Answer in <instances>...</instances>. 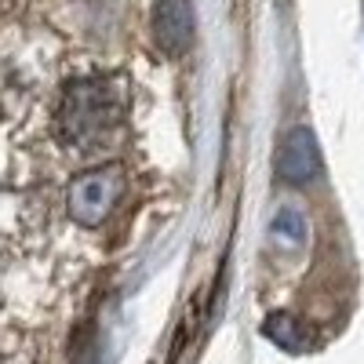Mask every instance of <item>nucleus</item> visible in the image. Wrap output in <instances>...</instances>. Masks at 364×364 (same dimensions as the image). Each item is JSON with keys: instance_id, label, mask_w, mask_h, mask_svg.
I'll return each instance as SVG.
<instances>
[{"instance_id": "f257e3e1", "label": "nucleus", "mask_w": 364, "mask_h": 364, "mask_svg": "<svg viewBox=\"0 0 364 364\" xmlns=\"http://www.w3.org/2000/svg\"><path fill=\"white\" fill-rule=\"evenodd\" d=\"M120 124V99L106 80H77L58 109V132L70 146L91 149Z\"/></svg>"}, {"instance_id": "423d86ee", "label": "nucleus", "mask_w": 364, "mask_h": 364, "mask_svg": "<svg viewBox=\"0 0 364 364\" xmlns=\"http://www.w3.org/2000/svg\"><path fill=\"white\" fill-rule=\"evenodd\" d=\"M269 233L284 248H302L306 245V233H310L306 230V215H302L299 208H281L277 215H273V223H269Z\"/></svg>"}, {"instance_id": "0eeeda50", "label": "nucleus", "mask_w": 364, "mask_h": 364, "mask_svg": "<svg viewBox=\"0 0 364 364\" xmlns=\"http://www.w3.org/2000/svg\"><path fill=\"white\" fill-rule=\"evenodd\" d=\"M73 364H99V346H95V336H91V331H84V336L77 339Z\"/></svg>"}, {"instance_id": "7ed1b4c3", "label": "nucleus", "mask_w": 364, "mask_h": 364, "mask_svg": "<svg viewBox=\"0 0 364 364\" xmlns=\"http://www.w3.org/2000/svg\"><path fill=\"white\" fill-rule=\"evenodd\" d=\"M277 171L288 186H306V182H314L321 175V149H317V139L306 124H299L284 135Z\"/></svg>"}, {"instance_id": "39448f33", "label": "nucleus", "mask_w": 364, "mask_h": 364, "mask_svg": "<svg viewBox=\"0 0 364 364\" xmlns=\"http://www.w3.org/2000/svg\"><path fill=\"white\" fill-rule=\"evenodd\" d=\"M262 331H266V339H273L281 350H291V353L306 350V328H302V321L291 317V314H269Z\"/></svg>"}, {"instance_id": "f03ea898", "label": "nucleus", "mask_w": 364, "mask_h": 364, "mask_svg": "<svg viewBox=\"0 0 364 364\" xmlns=\"http://www.w3.org/2000/svg\"><path fill=\"white\" fill-rule=\"evenodd\" d=\"M120 193H124V171H120V168L84 171L70 186V193H66L73 223H80V226H102L109 219V211L117 208Z\"/></svg>"}, {"instance_id": "20e7f679", "label": "nucleus", "mask_w": 364, "mask_h": 364, "mask_svg": "<svg viewBox=\"0 0 364 364\" xmlns=\"http://www.w3.org/2000/svg\"><path fill=\"white\" fill-rule=\"evenodd\" d=\"M154 41L168 55H182L193 44V0H157L154 4Z\"/></svg>"}]
</instances>
